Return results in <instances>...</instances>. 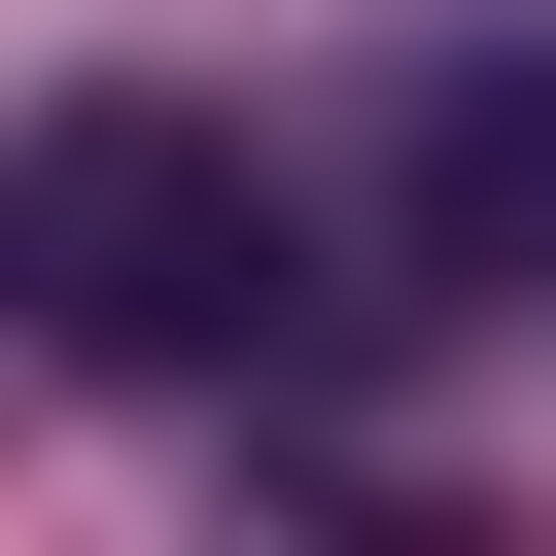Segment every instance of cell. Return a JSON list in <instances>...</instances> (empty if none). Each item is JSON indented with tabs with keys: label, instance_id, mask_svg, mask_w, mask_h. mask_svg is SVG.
Listing matches in <instances>:
<instances>
[{
	"label": "cell",
	"instance_id": "1",
	"mask_svg": "<svg viewBox=\"0 0 556 556\" xmlns=\"http://www.w3.org/2000/svg\"><path fill=\"white\" fill-rule=\"evenodd\" d=\"M348 313V208L243 139V104H0V348H70V382H278Z\"/></svg>",
	"mask_w": 556,
	"mask_h": 556
},
{
	"label": "cell",
	"instance_id": "2",
	"mask_svg": "<svg viewBox=\"0 0 556 556\" xmlns=\"http://www.w3.org/2000/svg\"><path fill=\"white\" fill-rule=\"evenodd\" d=\"M382 208H417V278H556V35H452L382 104Z\"/></svg>",
	"mask_w": 556,
	"mask_h": 556
}]
</instances>
